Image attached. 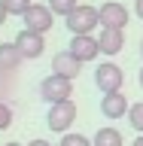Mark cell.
I'll list each match as a JSON object with an SVG mask.
<instances>
[{
	"label": "cell",
	"mask_w": 143,
	"mask_h": 146,
	"mask_svg": "<svg viewBox=\"0 0 143 146\" xmlns=\"http://www.w3.org/2000/svg\"><path fill=\"white\" fill-rule=\"evenodd\" d=\"M73 122H76V104H73V100L49 104V113H46V125H49V131H55V134H67Z\"/></svg>",
	"instance_id": "cell-1"
},
{
	"label": "cell",
	"mask_w": 143,
	"mask_h": 146,
	"mask_svg": "<svg viewBox=\"0 0 143 146\" xmlns=\"http://www.w3.org/2000/svg\"><path fill=\"white\" fill-rule=\"evenodd\" d=\"M40 98L46 104H58V100H70L73 98V79L61 76V73H49L40 82Z\"/></svg>",
	"instance_id": "cell-2"
},
{
	"label": "cell",
	"mask_w": 143,
	"mask_h": 146,
	"mask_svg": "<svg viewBox=\"0 0 143 146\" xmlns=\"http://www.w3.org/2000/svg\"><path fill=\"white\" fill-rule=\"evenodd\" d=\"M64 21H67L64 27H67L70 34H91V31L100 25V12L94 6H88V3H79Z\"/></svg>",
	"instance_id": "cell-3"
},
{
	"label": "cell",
	"mask_w": 143,
	"mask_h": 146,
	"mask_svg": "<svg viewBox=\"0 0 143 146\" xmlns=\"http://www.w3.org/2000/svg\"><path fill=\"white\" fill-rule=\"evenodd\" d=\"M122 82H125V73H122V67H119V64H113V61L98 64V70H94V85H98L104 94L122 91Z\"/></svg>",
	"instance_id": "cell-4"
},
{
	"label": "cell",
	"mask_w": 143,
	"mask_h": 146,
	"mask_svg": "<svg viewBox=\"0 0 143 146\" xmlns=\"http://www.w3.org/2000/svg\"><path fill=\"white\" fill-rule=\"evenodd\" d=\"M12 43H15L18 52L25 55V61H37V58L43 55V49H46L43 34H37V31H27V27H21V31H18V36L12 40Z\"/></svg>",
	"instance_id": "cell-5"
},
{
	"label": "cell",
	"mask_w": 143,
	"mask_h": 146,
	"mask_svg": "<svg viewBox=\"0 0 143 146\" xmlns=\"http://www.w3.org/2000/svg\"><path fill=\"white\" fill-rule=\"evenodd\" d=\"M67 49H70V55H76L82 64L94 61L100 55V43H98V36H91V34H73L70 43H67Z\"/></svg>",
	"instance_id": "cell-6"
},
{
	"label": "cell",
	"mask_w": 143,
	"mask_h": 146,
	"mask_svg": "<svg viewBox=\"0 0 143 146\" xmlns=\"http://www.w3.org/2000/svg\"><path fill=\"white\" fill-rule=\"evenodd\" d=\"M21 25L27 27V31H37V34H46L49 27L55 25V12L49 6H40V3H34V6L27 9L25 15H21Z\"/></svg>",
	"instance_id": "cell-7"
},
{
	"label": "cell",
	"mask_w": 143,
	"mask_h": 146,
	"mask_svg": "<svg viewBox=\"0 0 143 146\" xmlns=\"http://www.w3.org/2000/svg\"><path fill=\"white\" fill-rule=\"evenodd\" d=\"M98 12H100V27H122V31H125L128 18H131L128 6H122L119 0H107Z\"/></svg>",
	"instance_id": "cell-8"
},
{
	"label": "cell",
	"mask_w": 143,
	"mask_h": 146,
	"mask_svg": "<svg viewBox=\"0 0 143 146\" xmlns=\"http://www.w3.org/2000/svg\"><path fill=\"white\" fill-rule=\"evenodd\" d=\"M98 43H100V55H119L125 49V34H122V27H100L98 34Z\"/></svg>",
	"instance_id": "cell-9"
},
{
	"label": "cell",
	"mask_w": 143,
	"mask_h": 146,
	"mask_svg": "<svg viewBox=\"0 0 143 146\" xmlns=\"http://www.w3.org/2000/svg\"><path fill=\"white\" fill-rule=\"evenodd\" d=\"M82 70V61L76 58V55H70V49H64V52H58L52 58V73H61V76H67V79H76Z\"/></svg>",
	"instance_id": "cell-10"
},
{
	"label": "cell",
	"mask_w": 143,
	"mask_h": 146,
	"mask_svg": "<svg viewBox=\"0 0 143 146\" xmlns=\"http://www.w3.org/2000/svg\"><path fill=\"white\" fill-rule=\"evenodd\" d=\"M128 110H131V104H128V98L122 91H113V94L100 98V113L107 119H122V116H128Z\"/></svg>",
	"instance_id": "cell-11"
},
{
	"label": "cell",
	"mask_w": 143,
	"mask_h": 146,
	"mask_svg": "<svg viewBox=\"0 0 143 146\" xmlns=\"http://www.w3.org/2000/svg\"><path fill=\"white\" fill-rule=\"evenodd\" d=\"M25 61V55L15 49V43H0V70L6 73H15Z\"/></svg>",
	"instance_id": "cell-12"
},
{
	"label": "cell",
	"mask_w": 143,
	"mask_h": 146,
	"mask_svg": "<svg viewBox=\"0 0 143 146\" xmlns=\"http://www.w3.org/2000/svg\"><path fill=\"white\" fill-rule=\"evenodd\" d=\"M91 143L94 146H122V131H116V128H100Z\"/></svg>",
	"instance_id": "cell-13"
},
{
	"label": "cell",
	"mask_w": 143,
	"mask_h": 146,
	"mask_svg": "<svg viewBox=\"0 0 143 146\" xmlns=\"http://www.w3.org/2000/svg\"><path fill=\"white\" fill-rule=\"evenodd\" d=\"M46 6L52 9L55 15H61V18H67L73 12V9L79 6V0H49V3H46Z\"/></svg>",
	"instance_id": "cell-14"
},
{
	"label": "cell",
	"mask_w": 143,
	"mask_h": 146,
	"mask_svg": "<svg viewBox=\"0 0 143 146\" xmlns=\"http://www.w3.org/2000/svg\"><path fill=\"white\" fill-rule=\"evenodd\" d=\"M61 146H94L85 134H76V131H67L61 134Z\"/></svg>",
	"instance_id": "cell-15"
},
{
	"label": "cell",
	"mask_w": 143,
	"mask_h": 146,
	"mask_svg": "<svg viewBox=\"0 0 143 146\" xmlns=\"http://www.w3.org/2000/svg\"><path fill=\"white\" fill-rule=\"evenodd\" d=\"M128 125L134 128V131H143V100L128 110Z\"/></svg>",
	"instance_id": "cell-16"
},
{
	"label": "cell",
	"mask_w": 143,
	"mask_h": 146,
	"mask_svg": "<svg viewBox=\"0 0 143 146\" xmlns=\"http://www.w3.org/2000/svg\"><path fill=\"white\" fill-rule=\"evenodd\" d=\"M31 6H34V0H6L9 15H25V12H27Z\"/></svg>",
	"instance_id": "cell-17"
},
{
	"label": "cell",
	"mask_w": 143,
	"mask_h": 146,
	"mask_svg": "<svg viewBox=\"0 0 143 146\" xmlns=\"http://www.w3.org/2000/svg\"><path fill=\"white\" fill-rule=\"evenodd\" d=\"M9 125H12V107L0 100V131H3V128H9Z\"/></svg>",
	"instance_id": "cell-18"
},
{
	"label": "cell",
	"mask_w": 143,
	"mask_h": 146,
	"mask_svg": "<svg viewBox=\"0 0 143 146\" xmlns=\"http://www.w3.org/2000/svg\"><path fill=\"white\" fill-rule=\"evenodd\" d=\"M9 91H12V73L0 70V98H6Z\"/></svg>",
	"instance_id": "cell-19"
},
{
	"label": "cell",
	"mask_w": 143,
	"mask_h": 146,
	"mask_svg": "<svg viewBox=\"0 0 143 146\" xmlns=\"http://www.w3.org/2000/svg\"><path fill=\"white\" fill-rule=\"evenodd\" d=\"M6 15H9V9H6V0H0V25L6 21Z\"/></svg>",
	"instance_id": "cell-20"
},
{
	"label": "cell",
	"mask_w": 143,
	"mask_h": 146,
	"mask_svg": "<svg viewBox=\"0 0 143 146\" xmlns=\"http://www.w3.org/2000/svg\"><path fill=\"white\" fill-rule=\"evenodd\" d=\"M134 15L143 18V0H134Z\"/></svg>",
	"instance_id": "cell-21"
},
{
	"label": "cell",
	"mask_w": 143,
	"mask_h": 146,
	"mask_svg": "<svg viewBox=\"0 0 143 146\" xmlns=\"http://www.w3.org/2000/svg\"><path fill=\"white\" fill-rule=\"evenodd\" d=\"M27 146H52V143H49V140H31Z\"/></svg>",
	"instance_id": "cell-22"
},
{
	"label": "cell",
	"mask_w": 143,
	"mask_h": 146,
	"mask_svg": "<svg viewBox=\"0 0 143 146\" xmlns=\"http://www.w3.org/2000/svg\"><path fill=\"white\" fill-rule=\"evenodd\" d=\"M134 146H143V134H140V137H137V140H134Z\"/></svg>",
	"instance_id": "cell-23"
},
{
	"label": "cell",
	"mask_w": 143,
	"mask_h": 146,
	"mask_svg": "<svg viewBox=\"0 0 143 146\" xmlns=\"http://www.w3.org/2000/svg\"><path fill=\"white\" fill-rule=\"evenodd\" d=\"M6 146H21V143H15V140H9V143H6Z\"/></svg>",
	"instance_id": "cell-24"
},
{
	"label": "cell",
	"mask_w": 143,
	"mask_h": 146,
	"mask_svg": "<svg viewBox=\"0 0 143 146\" xmlns=\"http://www.w3.org/2000/svg\"><path fill=\"white\" fill-rule=\"evenodd\" d=\"M140 88H143V67H140Z\"/></svg>",
	"instance_id": "cell-25"
},
{
	"label": "cell",
	"mask_w": 143,
	"mask_h": 146,
	"mask_svg": "<svg viewBox=\"0 0 143 146\" xmlns=\"http://www.w3.org/2000/svg\"><path fill=\"white\" fill-rule=\"evenodd\" d=\"M140 55H143V40H140Z\"/></svg>",
	"instance_id": "cell-26"
}]
</instances>
